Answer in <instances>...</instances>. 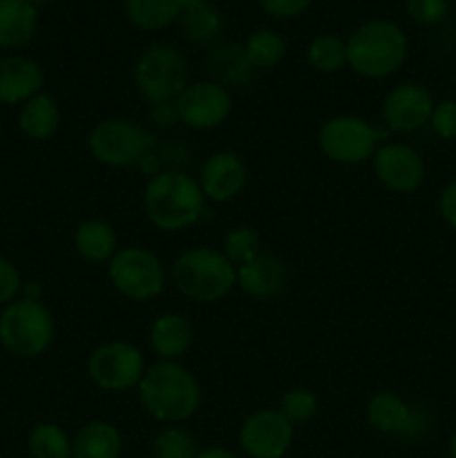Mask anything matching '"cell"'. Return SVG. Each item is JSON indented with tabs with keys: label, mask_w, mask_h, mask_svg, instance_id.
<instances>
[{
	"label": "cell",
	"mask_w": 456,
	"mask_h": 458,
	"mask_svg": "<svg viewBox=\"0 0 456 458\" xmlns=\"http://www.w3.org/2000/svg\"><path fill=\"white\" fill-rule=\"evenodd\" d=\"M134 88L150 106L173 103L188 85V63L182 49L155 43L139 54L134 63Z\"/></svg>",
	"instance_id": "obj_7"
},
{
	"label": "cell",
	"mask_w": 456,
	"mask_h": 458,
	"mask_svg": "<svg viewBox=\"0 0 456 458\" xmlns=\"http://www.w3.org/2000/svg\"><path fill=\"white\" fill-rule=\"evenodd\" d=\"M54 340V318L40 300L18 298L0 313V344L12 356L36 358Z\"/></svg>",
	"instance_id": "obj_6"
},
{
	"label": "cell",
	"mask_w": 456,
	"mask_h": 458,
	"mask_svg": "<svg viewBox=\"0 0 456 458\" xmlns=\"http://www.w3.org/2000/svg\"><path fill=\"white\" fill-rule=\"evenodd\" d=\"M383 141V132L358 114L329 116L317 130L322 155L340 165H360L371 161Z\"/></svg>",
	"instance_id": "obj_8"
},
{
	"label": "cell",
	"mask_w": 456,
	"mask_h": 458,
	"mask_svg": "<svg viewBox=\"0 0 456 458\" xmlns=\"http://www.w3.org/2000/svg\"><path fill=\"white\" fill-rule=\"evenodd\" d=\"M43 67L27 56L0 58V103L18 106L43 92Z\"/></svg>",
	"instance_id": "obj_18"
},
{
	"label": "cell",
	"mask_w": 456,
	"mask_h": 458,
	"mask_svg": "<svg viewBox=\"0 0 456 458\" xmlns=\"http://www.w3.org/2000/svg\"><path fill=\"white\" fill-rule=\"evenodd\" d=\"M38 9L30 0H0V47L21 49L34 38Z\"/></svg>",
	"instance_id": "obj_22"
},
{
	"label": "cell",
	"mask_w": 456,
	"mask_h": 458,
	"mask_svg": "<svg viewBox=\"0 0 456 458\" xmlns=\"http://www.w3.org/2000/svg\"><path fill=\"white\" fill-rule=\"evenodd\" d=\"M182 0H125V16L137 30L159 31L179 21Z\"/></svg>",
	"instance_id": "obj_26"
},
{
	"label": "cell",
	"mask_w": 456,
	"mask_h": 458,
	"mask_svg": "<svg viewBox=\"0 0 456 458\" xmlns=\"http://www.w3.org/2000/svg\"><path fill=\"white\" fill-rule=\"evenodd\" d=\"M107 277L116 293L130 302L155 300L165 286L164 264L143 246H121L107 262Z\"/></svg>",
	"instance_id": "obj_9"
},
{
	"label": "cell",
	"mask_w": 456,
	"mask_h": 458,
	"mask_svg": "<svg viewBox=\"0 0 456 458\" xmlns=\"http://www.w3.org/2000/svg\"><path fill=\"white\" fill-rule=\"evenodd\" d=\"M434 106H436V101L423 83L405 81V83L393 85L384 94L380 116H383V125L389 132L411 134L429 125Z\"/></svg>",
	"instance_id": "obj_14"
},
{
	"label": "cell",
	"mask_w": 456,
	"mask_h": 458,
	"mask_svg": "<svg viewBox=\"0 0 456 458\" xmlns=\"http://www.w3.org/2000/svg\"><path fill=\"white\" fill-rule=\"evenodd\" d=\"M182 31L190 43L208 45L222 34V13L210 0H190L179 13Z\"/></svg>",
	"instance_id": "obj_25"
},
{
	"label": "cell",
	"mask_w": 456,
	"mask_h": 458,
	"mask_svg": "<svg viewBox=\"0 0 456 458\" xmlns=\"http://www.w3.org/2000/svg\"><path fill=\"white\" fill-rule=\"evenodd\" d=\"M89 155L107 168H134L150 159L155 134L125 116L98 121L88 137Z\"/></svg>",
	"instance_id": "obj_5"
},
{
	"label": "cell",
	"mask_w": 456,
	"mask_h": 458,
	"mask_svg": "<svg viewBox=\"0 0 456 458\" xmlns=\"http://www.w3.org/2000/svg\"><path fill=\"white\" fill-rule=\"evenodd\" d=\"M438 213H441L443 222L456 231V179L447 182L443 191L438 192Z\"/></svg>",
	"instance_id": "obj_37"
},
{
	"label": "cell",
	"mask_w": 456,
	"mask_h": 458,
	"mask_svg": "<svg viewBox=\"0 0 456 458\" xmlns=\"http://www.w3.org/2000/svg\"><path fill=\"white\" fill-rule=\"evenodd\" d=\"M447 452H450V458H456V429L450 437V445H447Z\"/></svg>",
	"instance_id": "obj_40"
},
{
	"label": "cell",
	"mask_w": 456,
	"mask_h": 458,
	"mask_svg": "<svg viewBox=\"0 0 456 458\" xmlns=\"http://www.w3.org/2000/svg\"><path fill=\"white\" fill-rule=\"evenodd\" d=\"M143 210L156 231L179 233L195 226L206 210L199 182L183 170H161L143 188Z\"/></svg>",
	"instance_id": "obj_2"
},
{
	"label": "cell",
	"mask_w": 456,
	"mask_h": 458,
	"mask_svg": "<svg viewBox=\"0 0 456 458\" xmlns=\"http://www.w3.org/2000/svg\"><path fill=\"white\" fill-rule=\"evenodd\" d=\"M307 61L320 74H335L347 67V40L338 34H320L308 43Z\"/></svg>",
	"instance_id": "obj_28"
},
{
	"label": "cell",
	"mask_w": 456,
	"mask_h": 458,
	"mask_svg": "<svg viewBox=\"0 0 456 458\" xmlns=\"http://www.w3.org/2000/svg\"><path fill=\"white\" fill-rule=\"evenodd\" d=\"M289 271L277 255L259 253L250 262L237 267V289L253 300H273L286 289Z\"/></svg>",
	"instance_id": "obj_17"
},
{
	"label": "cell",
	"mask_w": 456,
	"mask_h": 458,
	"mask_svg": "<svg viewBox=\"0 0 456 458\" xmlns=\"http://www.w3.org/2000/svg\"><path fill=\"white\" fill-rule=\"evenodd\" d=\"M192 340H195V331H192L190 320L174 311L156 316L148 331V343L159 360H179L192 347Z\"/></svg>",
	"instance_id": "obj_19"
},
{
	"label": "cell",
	"mask_w": 456,
	"mask_h": 458,
	"mask_svg": "<svg viewBox=\"0 0 456 458\" xmlns=\"http://www.w3.org/2000/svg\"><path fill=\"white\" fill-rule=\"evenodd\" d=\"M244 54L253 70H273L286 56V43L275 30H258L246 38Z\"/></svg>",
	"instance_id": "obj_27"
},
{
	"label": "cell",
	"mask_w": 456,
	"mask_h": 458,
	"mask_svg": "<svg viewBox=\"0 0 456 458\" xmlns=\"http://www.w3.org/2000/svg\"><path fill=\"white\" fill-rule=\"evenodd\" d=\"M199 188L206 201L213 204H226L241 195L249 183V165L244 157L232 150H217L201 164Z\"/></svg>",
	"instance_id": "obj_15"
},
{
	"label": "cell",
	"mask_w": 456,
	"mask_h": 458,
	"mask_svg": "<svg viewBox=\"0 0 456 458\" xmlns=\"http://www.w3.org/2000/svg\"><path fill=\"white\" fill-rule=\"evenodd\" d=\"M371 168L380 186L396 195H411L425 183V161L418 150L401 141L380 143L371 157Z\"/></svg>",
	"instance_id": "obj_13"
},
{
	"label": "cell",
	"mask_w": 456,
	"mask_h": 458,
	"mask_svg": "<svg viewBox=\"0 0 456 458\" xmlns=\"http://www.w3.org/2000/svg\"><path fill=\"white\" fill-rule=\"evenodd\" d=\"M179 123L190 130H215L228 121L232 112L231 89L215 81L204 79L188 83L174 98Z\"/></svg>",
	"instance_id": "obj_11"
},
{
	"label": "cell",
	"mask_w": 456,
	"mask_h": 458,
	"mask_svg": "<svg viewBox=\"0 0 456 458\" xmlns=\"http://www.w3.org/2000/svg\"><path fill=\"white\" fill-rule=\"evenodd\" d=\"M280 411L291 425H304L313 420L320 411V401L316 394L307 387H293L282 396Z\"/></svg>",
	"instance_id": "obj_32"
},
{
	"label": "cell",
	"mask_w": 456,
	"mask_h": 458,
	"mask_svg": "<svg viewBox=\"0 0 456 458\" xmlns=\"http://www.w3.org/2000/svg\"><path fill=\"white\" fill-rule=\"evenodd\" d=\"M22 291V280L13 262L0 258V304H9L18 300Z\"/></svg>",
	"instance_id": "obj_35"
},
{
	"label": "cell",
	"mask_w": 456,
	"mask_h": 458,
	"mask_svg": "<svg viewBox=\"0 0 456 458\" xmlns=\"http://www.w3.org/2000/svg\"><path fill=\"white\" fill-rule=\"evenodd\" d=\"M313 0H259L264 12L275 21H289L311 7Z\"/></svg>",
	"instance_id": "obj_36"
},
{
	"label": "cell",
	"mask_w": 456,
	"mask_h": 458,
	"mask_svg": "<svg viewBox=\"0 0 456 458\" xmlns=\"http://www.w3.org/2000/svg\"><path fill=\"white\" fill-rule=\"evenodd\" d=\"M74 249L80 259L89 264H107L119 250V237L106 219L89 217L76 226Z\"/></svg>",
	"instance_id": "obj_21"
},
{
	"label": "cell",
	"mask_w": 456,
	"mask_h": 458,
	"mask_svg": "<svg viewBox=\"0 0 456 458\" xmlns=\"http://www.w3.org/2000/svg\"><path fill=\"white\" fill-rule=\"evenodd\" d=\"M405 9L414 22L423 27H434L447 18L450 0H405Z\"/></svg>",
	"instance_id": "obj_33"
},
{
	"label": "cell",
	"mask_w": 456,
	"mask_h": 458,
	"mask_svg": "<svg viewBox=\"0 0 456 458\" xmlns=\"http://www.w3.org/2000/svg\"><path fill=\"white\" fill-rule=\"evenodd\" d=\"M295 428L280 410H255L240 425L241 452L249 458H284L293 445Z\"/></svg>",
	"instance_id": "obj_12"
},
{
	"label": "cell",
	"mask_w": 456,
	"mask_h": 458,
	"mask_svg": "<svg viewBox=\"0 0 456 458\" xmlns=\"http://www.w3.org/2000/svg\"><path fill=\"white\" fill-rule=\"evenodd\" d=\"M429 128L443 141H456V98H445L434 106Z\"/></svg>",
	"instance_id": "obj_34"
},
{
	"label": "cell",
	"mask_w": 456,
	"mask_h": 458,
	"mask_svg": "<svg viewBox=\"0 0 456 458\" xmlns=\"http://www.w3.org/2000/svg\"><path fill=\"white\" fill-rule=\"evenodd\" d=\"M197 458H241L235 452L226 450V447H208V450H199Z\"/></svg>",
	"instance_id": "obj_39"
},
{
	"label": "cell",
	"mask_w": 456,
	"mask_h": 458,
	"mask_svg": "<svg viewBox=\"0 0 456 458\" xmlns=\"http://www.w3.org/2000/svg\"><path fill=\"white\" fill-rule=\"evenodd\" d=\"M210 81L224 85L226 89L241 88L250 81L253 67L244 54V45H219L208 54Z\"/></svg>",
	"instance_id": "obj_24"
},
{
	"label": "cell",
	"mask_w": 456,
	"mask_h": 458,
	"mask_svg": "<svg viewBox=\"0 0 456 458\" xmlns=\"http://www.w3.org/2000/svg\"><path fill=\"white\" fill-rule=\"evenodd\" d=\"M137 389L146 414L161 425L186 423L201 405L199 380L179 360H159L146 367Z\"/></svg>",
	"instance_id": "obj_1"
},
{
	"label": "cell",
	"mask_w": 456,
	"mask_h": 458,
	"mask_svg": "<svg viewBox=\"0 0 456 458\" xmlns=\"http://www.w3.org/2000/svg\"><path fill=\"white\" fill-rule=\"evenodd\" d=\"M31 458H72V437L56 423H38L27 438Z\"/></svg>",
	"instance_id": "obj_29"
},
{
	"label": "cell",
	"mask_w": 456,
	"mask_h": 458,
	"mask_svg": "<svg viewBox=\"0 0 456 458\" xmlns=\"http://www.w3.org/2000/svg\"><path fill=\"white\" fill-rule=\"evenodd\" d=\"M58 123H61V110L52 94H36L30 101L22 103L18 112V128L34 141H45L52 137L58 130Z\"/></svg>",
	"instance_id": "obj_23"
},
{
	"label": "cell",
	"mask_w": 456,
	"mask_h": 458,
	"mask_svg": "<svg viewBox=\"0 0 456 458\" xmlns=\"http://www.w3.org/2000/svg\"><path fill=\"white\" fill-rule=\"evenodd\" d=\"M199 447L190 432L179 425H165L152 438V456L155 458H197Z\"/></svg>",
	"instance_id": "obj_30"
},
{
	"label": "cell",
	"mask_w": 456,
	"mask_h": 458,
	"mask_svg": "<svg viewBox=\"0 0 456 458\" xmlns=\"http://www.w3.org/2000/svg\"><path fill=\"white\" fill-rule=\"evenodd\" d=\"M367 423L384 437H405L416 438L425 432V420L416 407L396 392H376L374 396L367 401L365 407Z\"/></svg>",
	"instance_id": "obj_16"
},
{
	"label": "cell",
	"mask_w": 456,
	"mask_h": 458,
	"mask_svg": "<svg viewBox=\"0 0 456 458\" xmlns=\"http://www.w3.org/2000/svg\"><path fill=\"white\" fill-rule=\"evenodd\" d=\"M150 119L155 121L156 125H173L174 121H179L177 110H174V101L173 103H156V106H152Z\"/></svg>",
	"instance_id": "obj_38"
},
{
	"label": "cell",
	"mask_w": 456,
	"mask_h": 458,
	"mask_svg": "<svg viewBox=\"0 0 456 458\" xmlns=\"http://www.w3.org/2000/svg\"><path fill=\"white\" fill-rule=\"evenodd\" d=\"M405 30L389 18H371L347 38V67L362 79H387L407 61Z\"/></svg>",
	"instance_id": "obj_3"
},
{
	"label": "cell",
	"mask_w": 456,
	"mask_h": 458,
	"mask_svg": "<svg viewBox=\"0 0 456 458\" xmlns=\"http://www.w3.org/2000/svg\"><path fill=\"white\" fill-rule=\"evenodd\" d=\"M31 4H34V7H38V4H43V3H47V0H30Z\"/></svg>",
	"instance_id": "obj_41"
},
{
	"label": "cell",
	"mask_w": 456,
	"mask_h": 458,
	"mask_svg": "<svg viewBox=\"0 0 456 458\" xmlns=\"http://www.w3.org/2000/svg\"><path fill=\"white\" fill-rule=\"evenodd\" d=\"M146 374V358L128 340H107L88 358V376L98 389L110 394L137 389Z\"/></svg>",
	"instance_id": "obj_10"
},
{
	"label": "cell",
	"mask_w": 456,
	"mask_h": 458,
	"mask_svg": "<svg viewBox=\"0 0 456 458\" xmlns=\"http://www.w3.org/2000/svg\"><path fill=\"white\" fill-rule=\"evenodd\" d=\"M123 437L110 420H89L72 437V458H121Z\"/></svg>",
	"instance_id": "obj_20"
},
{
	"label": "cell",
	"mask_w": 456,
	"mask_h": 458,
	"mask_svg": "<svg viewBox=\"0 0 456 458\" xmlns=\"http://www.w3.org/2000/svg\"><path fill=\"white\" fill-rule=\"evenodd\" d=\"M222 253L231 259L232 264L241 267V264L250 262L258 258L262 250V237L253 226H235L226 233L222 244Z\"/></svg>",
	"instance_id": "obj_31"
},
{
	"label": "cell",
	"mask_w": 456,
	"mask_h": 458,
	"mask_svg": "<svg viewBox=\"0 0 456 458\" xmlns=\"http://www.w3.org/2000/svg\"><path fill=\"white\" fill-rule=\"evenodd\" d=\"M173 282L182 295L199 304L222 302L237 284V268L222 250L195 246L173 262Z\"/></svg>",
	"instance_id": "obj_4"
}]
</instances>
